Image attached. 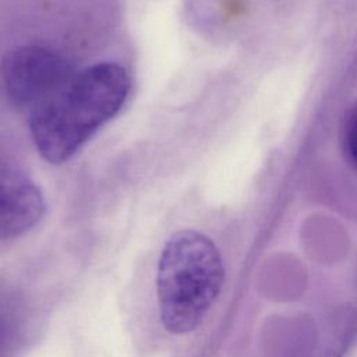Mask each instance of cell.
<instances>
[{"label": "cell", "mask_w": 357, "mask_h": 357, "mask_svg": "<svg viewBox=\"0 0 357 357\" xmlns=\"http://www.w3.org/2000/svg\"><path fill=\"white\" fill-rule=\"evenodd\" d=\"M130 92L127 70L112 61L74 73L67 84L29 117L38 153L53 165L73 158L123 107Z\"/></svg>", "instance_id": "1"}, {"label": "cell", "mask_w": 357, "mask_h": 357, "mask_svg": "<svg viewBox=\"0 0 357 357\" xmlns=\"http://www.w3.org/2000/svg\"><path fill=\"white\" fill-rule=\"evenodd\" d=\"M343 149L347 159L357 169V109L347 117L343 128Z\"/></svg>", "instance_id": "5"}, {"label": "cell", "mask_w": 357, "mask_h": 357, "mask_svg": "<svg viewBox=\"0 0 357 357\" xmlns=\"http://www.w3.org/2000/svg\"><path fill=\"white\" fill-rule=\"evenodd\" d=\"M74 75L68 60L59 52L38 46H20L0 64V84L7 99L31 113L49 100Z\"/></svg>", "instance_id": "3"}, {"label": "cell", "mask_w": 357, "mask_h": 357, "mask_svg": "<svg viewBox=\"0 0 357 357\" xmlns=\"http://www.w3.org/2000/svg\"><path fill=\"white\" fill-rule=\"evenodd\" d=\"M46 211L45 197L31 176L0 155V240L29 231Z\"/></svg>", "instance_id": "4"}, {"label": "cell", "mask_w": 357, "mask_h": 357, "mask_svg": "<svg viewBox=\"0 0 357 357\" xmlns=\"http://www.w3.org/2000/svg\"><path fill=\"white\" fill-rule=\"evenodd\" d=\"M223 282V261L208 236L191 229L172 234L158 266V301L165 329L176 335L194 331L218 298Z\"/></svg>", "instance_id": "2"}]
</instances>
